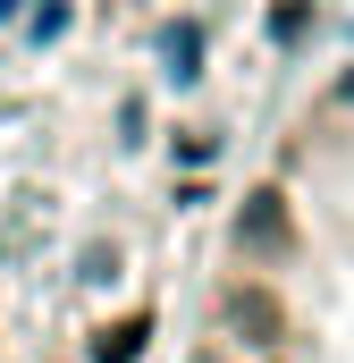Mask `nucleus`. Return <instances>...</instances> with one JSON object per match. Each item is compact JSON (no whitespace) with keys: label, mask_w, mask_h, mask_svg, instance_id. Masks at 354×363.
I'll return each mask as SVG.
<instances>
[{"label":"nucleus","mask_w":354,"mask_h":363,"mask_svg":"<svg viewBox=\"0 0 354 363\" xmlns=\"http://www.w3.org/2000/svg\"><path fill=\"white\" fill-rule=\"evenodd\" d=\"M177 363H354V51L236 152L194 245Z\"/></svg>","instance_id":"1"}]
</instances>
